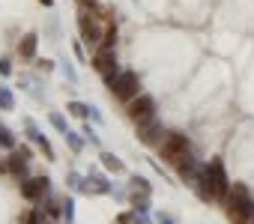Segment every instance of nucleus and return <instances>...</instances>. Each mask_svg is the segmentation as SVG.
<instances>
[{"instance_id": "nucleus-1", "label": "nucleus", "mask_w": 254, "mask_h": 224, "mask_svg": "<svg viewBox=\"0 0 254 224\" xmlns=\"http://www.w3.org/2000/svg\"><path fill=\"white\" fill-rule=\"evenodd\" d=\"M198 192H200L203 200H222V197H227V192H230V179H227L225 165H222L219 159L209 162V165L198 173Z\"/></svg>"}, {"instance_id": "nucleus-2", "label": "nucleus", "mask_w": 254, "mask_h": 224, "mask_svg": "<svg viewBox=\"0 0 254 224\" xmlns=\"http://www.w3.org/2000/svg\"><path fill=\"white\" fill-rule=\"evenodd\" d=\"M251 215H254V203L248 189L242 182H233V189L227 192V218L233 224H251Z\"/></svg>"}, {"instance_id": "nucleus-3", "label": "nucleus", "mask_w": 254, "mask_h": 224, "mask_svg": "<svg viewBox=\"0 0 254 224\" xmlns=\"http://www.w3.org/2000/svg\"><path fill=\"white\" fill-rule=\"evenodd\" d=\"M162 159L168 165H173L176 170H183L186 165H192V153H189V140L183 135H168L162 143Z\"/></svg>"}, {"instance_id": "nucleus-4", "label": "nucleus", "mask_w": 254, "mask_h": 224, "mask_svg": "<svg viewBox=\"0 0 254 224\" xmlns=\"http://www.w3.org/2000/svg\"><path fill=\"white\" fill-rule=\"evenodd\" d=\"M111 93L120 99V102H132L135 96H138V87H141V81H138V75L135 72H123V75H114L111 81Z\"/></svg>"}, {"instance_id": "nucleus-5", "label": "nucleus", "mask_w": 254, "mask_h": 224, "mask_svg": "<svg viewBox=\"0 0 254 224\" xmlns=\"http://www.w3.org/2000/svg\"><path fill=\"white\" fill-rule=\"evenodd\" d=\"M126 111H129V120H132V123H147V120H153V114H156V102H153L150 96H135Z\"/></svg>"}, {"instance_id": "nucleus-6", "label": "nucleus", "mask_w": 254, "mask_h": 224, "mask_svg": "<svg viewBox=\"0 0 254 224\" xmlns=\"http://www.w3.org/2000/svg\"><path fill=\"white\" fill-rule=\"evenodd\" d=\"M78 24H81V39H84L87 45L99 48V45H102V36H105V30H99L96 18H93V15L84 9V12H81V18H78Z\"/></svg>"}, {"instance_id": "nucleus-7", "label": "nucleus", "mask_w": 254, "mask_h": 224, "mask_svg": "<svg viewBox=\"0 0 254 224\" xmlns=\"http://www.w3.org/2000/svg\"><path fill=\"white\" fill-rule=\"evenodd\" d=\"M93 69L102 75L105 81H111L114 78V72H117V63H114V48H99L96 57H93Z\"/></svg>"}, {"instance_id": "nucleus-8", "label": "nucleus", "mask_w": 254, "mask_h": 224, "mask_svg": "<svg viewBox=\"0 0 254 224\" xmlns=\"http://www.w3.org/2000/svg\"><path fill=\"white\" fill-rule=\"evenodd\" d=\"M45 189H48V179H45V176H33V179H27V182L21 185V195H24L27 200H39V197L45 195Z\"/></svg>"}, {"instance_id": "nucleus-9", "label": "nucleus", "mask_w": 254, "mask_h": 224, "mask_svg": "<svg viewBox=\"0 0 254 224\" xmlns=\"http://www.w3.org/2000/svg\"><path fill=\"white\" fill-rule=\"evenodd\" d=\"M162 129H159V123L156 120H147V123H138V138L143 140V143H162Z\"/></svg>"}, {"instance_id": "nucleus-10", "label": "nucleus", "mask_w": 254, "mask_h": 224, "mask_svg": "<svg viewBox=\"0 0 254 224\" xmlns=\"http://www.w3.org/2000/svg\"><path fill=\"white\" fill-rule=\"evenodd\" d=\"M33 51H36V33H27L24 39H21V45H18V54H21L24 60H30Z\"/></svg>"}, {"instance_id": "nucleus-11", "label": "nucleus", "mask_w": 254, "mask_h": 224, "mask_svg": "<svg viewBox=\"0 0 254 224\" xmlns=\"http://www.w3.org/2000/svg\"><path fill=\"white\" fill-rule=\"evenodd\" d=\"M24 224H42V215H39V209L27 212V215H24Z\"/></svg>"}, {"instance_id": "nucleus-12", "label": "nucleus", "mask_w": 254, "mask_h": 224, "mask_svg": "<svg viewBox=\"0 0 254 224\" xmlns=\"http://www.w3.org/2000/svg\"><path fill=\"white\" fill-rule=\"evenodd\" d=\"M105 159V168H111V170H120V162L114 159V156H102Z\"/></svg>"}, {"instance_id": "nucleus-13", "label": "nucleus", "mask_w": 254, "mask_h": 224, "mask_svg": "<svg viewBox=\"0 0 254 224\" xmlns=\"http://www.w3.org/2000/svg\"><path fill=\"white\" fill-rule=\"evenodd\" d=\"M0 143H3V146H12V138H9L6 129H0Z\"/></svg>"}, {"instance_id": "nucleus-14", "label": "nucleus", "mask_w": 254, "mask_h": 224, "mask_svg": "<svg viewBox=\"0 0 254 224\" xmlns=\"http://www.w3.org/2000/svg\"><path fill=\"white\" fill-rule=\"evenodd\" d=\"M78 3H81V6L87 9V6H93V3H96V0H78Z\"/></svg>"}, {"instance_id": "nucleus-15", "label": "nucleus", "mask_w": 254, "mask_h": 224, "mask_svg": "<svg viewBox=\"0 0 254 224\" xmlns=\"http://www.w3.org/2000/svg\"><path fill=\"white\" fill-rule=\"evenodd\" d=\"M42 3H51V0H42Z\"/></svg>"}]
</instances>
